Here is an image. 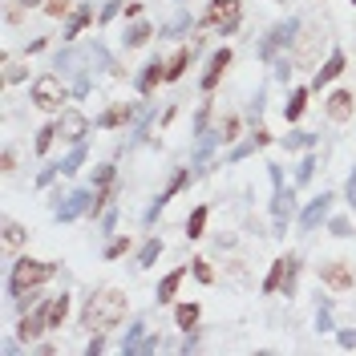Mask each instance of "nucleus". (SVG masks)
<instances>
[{
  "label": "nucleus",
  "mask_w": 356,
  "mask_h": 356,
  "mask_svg": "<svg viewBox=\"0 0 356 356\" xmlns=\"http://www.w3.org/2000/svg\"><path fill=\"white\" fill-rule=\"evenodd\" d=\"M122 320H126V291L102 288V291H93V296L86 300L81 328H89V332H106V328L122 324Z\"/></svg>",
  "instance_id": "f257e3e1"
},
{
  "label": "nucleus",
  "mask_w": 356,
  "mask_h": 356,
  "mask_svg": "<svg viewBox=\"0 0 356 356\" xmlns=\"http://www.w3.org/2000/svg\"><path fill=\"white\" fill-rule=\"evenodd\" d=\"M57 275V264H44V259H17L13 264V275H8V296L17 300V308H29V296L41 288V284H49Z\"/></svg>",
  "instance_id": "f03ea898"
},
{
  "label": "nucleus",
  "mask_w": 356,
  "mask_h": 356,
  "mask_svg": "<svg viewBox=\"0 0 356 356\" xmlns=\"http://www.w3.org/2000/svg\"><path fill=\"white\" fill-rule=\"evenodd\" d=\"M267 170H271V186H275V195H271V219H275V235H284L291 211H296V195H291V186H284V170L280 166H267Z\"/></svg>",
  "instance_id": "7ed1b4c3"
},
{
  "label": "nucleus",
  "mask_w": 356,
  "mask_h": 356,
  "mask_svg": "<svg viewBox=\"0 0 356 356\" xmlns=\"http://www.w3.org/2000/svg\"><path fill=\"white\" fill-rule=\"evenodd\" d=\"M239 21H243V0H211V8L202 17V24H211L222 37H231L239 29Z\"/></svg>",
  "instance_id": "20e7f679"
},
{
  "label": "nucleus",
  "mask_w": 356,
  "mask_h": 356,
  "mask_svg": "<svg viewBox=\"0 0 356 356\" xmlns=\"http://www.w3.org/2000/svg\"><path fill=\"white\" fill-rule=\"evenodd\" d=\"M61 102H65V81H61V73H41L37 81H33V106L37 110H61Z\"/></svg>",
  "instance_id": "39448f33"
},
{
  "label": "nucleus",
  "mask_w": 356,
  "mask_h": 356,
  "mask_svg": "<svg viewBox=\"0 0 356 356\" xmlns=\"http://www.w3.org/2000/svg\"><path fill=\"white\" fill-rule=\"evenodd\" d=\"M93 195L97 191H69V195H57V219L61 222H73L81 219V215H89V207H93Z\"/></svg>",
  "instance_id": "423d86ee"
},
{
  "label": "nucleus",
  "mask_w": 356,
  "mask_h": 356,
  "mask_svg": "<svg viewBox=\"0 0 356 356\" xmlns=\"http://www.w3.org/2000/svg\"><path fill=\"white\" fill-rule=\"evenodd\" d=\"M296 33H300V21H280L271 33H267V41L259 44V57H275V49H284V44H291L296 41Z\"/></svg>",
  "instance_id": "0eeeda50"
},
{
  "label": "nucleus",
  "mask_w": 356,
  "mask_h": 356,
  "mask_svg": "<svg viewBox=\"0 0 356 356\" xmlns=\"http://www.w3.org/2000/svg\"><path fill=\"white\" fill-rule=\"evenodd\" d=\"M328 211H332V195H328V191H320V195L308 202V211L300 215V231H316L320 222L328 219Z\"/></svg>",
  "instance_id": "6e6552de"
},
{
  "label": "nucleus",
  "mask_w": 356,
  "mask_h": 356,
  "mask_svg": "<svg viewBox=\"0 0 356 356\" xmlns=\"http://www.w3.org/2000/svg\"><path fill=\"white\" fill-rule=\"evenodd\" d=\"M320 280H324L332 291H348L353 288V267L344 264V259H332V264L320 267Z\"/></svg>",
  "instance_id": "1a4fd4ad"
},
{
  "label": "nucleus",
  "mask_w": 356,
  "mask_h": 356,
  "mask_svg": "<svg viewBox=\"0 0 356 356\" xmlns=\"http://www.w3.org/2000/svg\"><path fill=\"white\" fill-rule=\"evenodd\" d=\"M57 130H61L65 142H86L89 118H86V113H77V110H65V113H61V122H57Z\"/></svg>",
  "instance_id": "9d476101"
},
{
  "label": "nucleus",
  "mask_w": 356,
  "mask_h": 356,
  "mask_svg": "<svg viewBox=\"0 0 356 356\" xmlns=\"http://www.w3.org/2000/svg\"><path fill=\"white\" fill-rule=\"evenodd\" d=\"M186 182H191V170H178V175L170 178V182H166V191H162V195H158V199H154V207L146 211V222H154V219H158V211H162L166 202L175 199V195H178V191H182V186H186Z\"/></svg>",
  "instance_id": "9b49d317"
},
{
  "label": "nucleus",
  "mask_w": 356,
  "mask_h": 356,
  "mask_svg": "<svg viewBox=\"0 0 356 356\" xmlns=\"http://www.w3.org/2000/svg\"><path fill=\"white\" fill-rule=\"evenodd\" d=\"M44 328H49V308H37V312H29V316L21 320L17 336H21L24 344H29V340H37V336H41Z\"/></svg>",
  "instance_id": "f8f14e48"
},
{
  "label": "nucleus",
  "mask_w": 356,
  "mask_h": 356,
  "mask_svg": "<svg viewBox=\"0 0 356 356\" xmlns=\"http://www.w3.org/2000/svg\"><path fill=\"white\" fill-rule=\"evenodd\" d=\"M340 73H344V53H340V49H332V53H328V61L316 69V81H312V89H320V86H328V81H336Z\"/></svg>",
  "instance_id": "ddd939ff"
},
{
  "label": "nucleus",
  "mask_w": 356,
  "mask_h": 356,
  "mask_svg": "<svg viewBox=\"0 0 356 356\" xmlns=\"http://www.w3.org/2000/svg\"><path fill=\"white\" fill-rule=\"evenodd\" d=\"M231 65V49H219L215 57H211V65H207V73H202V89L211 93V89L219 86V77H222V69Z\"/></svg>",
  "instance_id": "4468645a"
},
{
  "label": "nucleus",
  "mask_w": 356,
  "mask_h": 356,
  "mask_svg": "<svg viewBox=\"0 0 356 356\" xmlns=\"http://www.w3.org/2000/svg\"><path fill=\"white\" fill-rule=\"evenodd\" d=\"M328 118L332 122H348L353 118V93L348 89H336L332 97H328Z\"/></svg>",
  "instance_id": "2eb2a0df"
},
{
  "label": "nucleus",
  "mask_w": 356,
  "mask_h": 356,
  "mask_svg": "<svg viewBox=\"0 0 356 356\" xmlns=\"http://www.w3.org/2000/svg\"><path fill=\"white\" fill-rule=\"evenodd\" d=\"M158 81H166V65L162 61H146V69H142V77H138V93H154Z\"/></svg>",
  "instance_id": "dca6fc26"
},
{
  "label": "nucleus",
  "mask_w": 356,
  "mask_h": 356,
  "mask_svg": "<svg viewBox=\"0 0 356 356\" xmlns=\"http://www.w3.org/2000/svg\"><path fill=\"white\" fill-rule=\"evenodd\" d=\"M195 49H199V44H186V49H178L175 57L166 61V81H178V77L186 73V65H191V57H195Z\"/></svg>",
  "instance_id": "f3484780"
},
{
  "label": "nucleus",
  "mask_w": 356,
  "mask_h": 356,
  "mask_svg": "<svg viewBox=\"0 0 356 356\" xmlns=\"http://www.w3.org/2000/svg\"><path fill=\"white\" fill-rule=\"evenodd\" d=\"M182 280H186V267H178V271H170V275H162V284H158V304H170Z\"/></svg>",
  "instance_id": "a211bd4d"
},
{
  "label": "nucleus",
  "mask_w": 356,
  "mask_h": 356,
  "mask_svg": "<svg viewBox=\"0 0 356 356\" xmlns=\"http://www.w3.org/2000/svg\"><path fill=\"white\" fill-rule=\"evenodd\" d=\"M130 118H134L130 106H110V110H106L102 118H97V126H102V130H113V126H126Z\"/></svg>",
  "instance_id": "6ab92c4d"
},
{
  "label": "nucleus",
  "mask_w": 356,
  "mask_h": 356,
  "mask_svg": "<svg viewBox=\"0 0 356 356\" xmlns=\"http://www.w3.org/2000/svg\"><path fill=\"white\" fill-rule=\"evenodd\" d=\"M146 324H134L130 332H126V340H122V356H138L142 353V344H146Z\"/></svg>",
  "instance_id": "aec40b11"
},
{
  "label": "nucleus",
  "mask_w": 356,
  "mask_h": 356,
  "mask_svg": "<svg viewBox=\"0 0 356 356\" xmlns=\"http://www.w3.org/2000/svg\"><path fill=\"white\" fill-rule=\"evenodd\" d=\"M284 280H288V259H275L271 271H267V280H264V291L267 296H271V291H284Z\"/></svg>",
  "instance_id": "412c9836"
},
{
  "label": "nucleus",
  "mask_w": 356,
  "mask_h": 356,
  "mask_svg": "<svg viewBox=\"0 0 356 356\" xmlns=\"http://www.w3.org/2000/svg\"><path fill=\"white\" fill-rule=\"evenodd\" d=\"M150 37H154V29H150V24H146V21H134L130 29H126V49H142Z\"/></svg>",
  "instance_id": "4be33fe9"
},
{
  "label": "nucleus",
  "mask_w": 356,
  "mask_h": 356,
  "mask_svg": "<svg viewBox=\"0 0 356 356\" xmlns=\"http://www.w3.org/2000/svg\"><path fill=\"white\" fill-rule=\"evenodd\" d=\"M44 308H49V328H61V320L69 316V296H65V291H61V296H53Z\"/></svg>",
  "instance_id": "5701e85b"
},
{
  "label": "nucleus",
  "mask_w": 356,
  "mask_h": 356,
  "mask_svg": "<svg viewBox=\"0 0 356 356\" xmlns=\"http://www.w3.org/2000/svg\"><path fill=\"white\" fill-rule=\"evenodd\" d=\"M89 21H93V8H89V4H81V8H77V13L69 17V24H65V37L73 41V37H77V33H81V29H86Z\"/></svg>",
  "instance_id": "b1692460"
},
{
  "label": "nucleus",
  "mask_w": 356,
  "mask_h": 356,
  "mask_svg": "<svg viewBox=\"0 0 356 356\" xmlns=\"http://www.w3.org/2000/svg\"><path fill=\"white\" fill-rule=\"evenodd\" d=\"M304 110H308V89H291V102L284 106V118H288V122H296Z\"/></svg>",
  "instance_id": "393cba45"
},
{
  "label": "nucleus",
  "mask_w": 356,
  "mask_h": 356,
  "mask_svg": "<svg viewBox=\"0 0 356 356\" xmlns=\"http://www.w3.org/2000/svg\"><path fill=\"white\" fill-rule=\"evenodd\" d=\"M81 162H86V142H73V154L61 158V175H77Z\"/></svg>",
  "instance_id": "a878e982"
},
{
  "label": "nucleus",
  "mask_w": 356,
  "mask_h": 356,
  "mask_svg": "<svg viewBox=\"0 0 356 356\" xmlns=\"http://www.w3.org/2000/svg\"><path fill=\"white\" fill-rule=\"evenodd\" d=\"M207 215H211L207 207H195V211H191V219H186V235H191V239H199L202 231H207Z\"/></svg>",
  "instance_id": "bb28decb"
},
{
  "label": "nucleus",
  "mask_w": 356,
  "mask_h": 356,
  "mask_svg": "<svg viewBox=\"0 0 356 356\" xmlns=\"http://www.w3.org/2000/svg\"><path fill=\"white\" fill-rule=\"evenodd\" d=\"M162 255V239H146L138 251V267H154V259Z\"/></svg>",
  "instance_id": "cd10ccee"
},
{
  "label": "nucleus",
  "mask_w": 356,
  "mask_h": 356,
  "mask_svg": "<svg viewBox=\"0 0 356 356\" xmlns=\"http://www.w3.org/2000/svg\"><path fill=\"white\" fill-rule=\"evenodd\" d=\"M175 320H178V328H195L199 324V304H178Z\"/></svg>",
  "instance_id": "c85d7f7f"
},
{
  "label": "nucleus",
  "mask_w": 356,
  "mask_h": 356,
  "mask_svg": "<svg viewBox=\"0 0 356 356\" xmlns=\"http://www.w3.org/2000/svg\"><path fill=\"white\" fill-rule=\"evenodd\" d=\"M312 146H316V134H288V138H284V150H312Z\"/></svg>",
  "instance_id": "c756f323"
},
{
  "label": "nucleus",
  "mask_w": 356,
  "mask_h": 356,
  "mask_svg": "<svg viewBox=\"0 0 356 356\" xmlns=\"http://www.w3.org/2000/svg\"><path fill=\"white\" fill-rule=\"evenodd\" d=\"M191 24H195V21H191V13H178L175 21L162 29V37H182V33H191Z\"/></svg>",
  "instance_id": "7c9ffc66"
},
{
  "label": "nucleus",
  "mask_w": 356,
  "mask_h": 356,
  "mask_svg": "<svg viewBox=\"0 0 356 356\" xmlns=\"http://www.w3.org/2000/svg\"><path fill=\"white\" fill-rule=\"evenodd\" d=\"M57 122H53V126H41V130H37V142H33V146H37V154H49V146H53V138H57Z\"/></svg>",
  "instance_id": "2f4dec72"
},
{
  "label": "nucleus",
  "mask_w": 356,
  "mask_h": 356,
  "mask_svg": "<svg viewBox=\"0 0 356 356\" xmlns=\"http://www.w3.org/2000/svg\"><path fill=\"white\" fill-rule=\"evenodd\" d=\"M113 162H106V166H97V175H93V191H110L113 186Z\"/></svg>",
  "instance_id": "473e14b6"
},
{
  "label": "nucleus",
  "mask_w": 356,
  "mask_h": 356,
  "mask_svg": "<svg viewBox=\"0 0 356 356\" xmlns=\"http://www.w3.org/2000/svg\"><path fill=\"white\" fill-rule=\"evenodd\" d=\"M316 328L332 332V308H328V300H320V308H316Z\"/></svg>",
  "instance_id": "72a5a7b5"
},
{
  "label": "nucleus",
  "mask_w": 356,
  "mask_h": 356,
  "mask_svg": "<svg viewBox=\"0 0 356 356\" xmlns=\"http://www.w3.org/2000/svg\"><path fill=\"white\" fill-rule=\"evenodd\" d=\"M4 243H8V247H21L24 243V227H21V222H4Z\"/></svg>",
  "instance_id": "f704fd0d"
},
{
  "label": "nucleus",
  "mask_w": 356,
  "mask_h": 356,
  "mask_svg": "<svg viewBox=\"0 0 356 356\" xmlns=\"http://www.w3.org/2000/svg\"><path fill=\"white\" fill-rule=\"evenodd\" d=\"M328 231H332L336 239H348V235H353V219H344V215H336V219L328 222Z\"/></svg>",
  "instance_id": "c9c22d12"
},
{
  "label": "nucleus",
  "mask_w": 356,
  "mask_h": 356,
  "mask_svg": "<svg viewBox=\"0 0 356 356\" xmlns=\"http://www.w3.org/2000/svg\"><path fill=\"white\" fill-rule=\"evenodd\" d=\"M24 77H29V69H24L21 61H8V65H4V81H24Z\"/></svg>",
  "instance_id": "e433bc0d"
},
{
  "label": "nucleus",
  "mask_w": 356,
  "mask_h": 356,
  "mask_svg": "<svg viewBox=\"0 0 356 356\" xmlns=\"http://www.w3.org/2000/svg\"><path fill=\"white\" fill-rule=\"evenodd\" d=\"M44 13H49L53 21H61V17L69 13V0H44Z\"/></svg>",
  "instance_id": "4c0bfd02"
},
{
  "label": "nucleus",
  "mask_w": 356,
  "mask_h": 356,
  "mask_svg": "<svg viewBox=\"0 0 356 356\" xmlns=\"http://www.w3.org/2000/svg\"><path fill=\"white\" fill-rule=\"evenodd\" d=\"M126 247H130V239H126V235L110 239V247H106V259H118V255H126Z\"/></svg>",
  "instance_id": "58836bf2"
},
{
  "label": "nucleus",
  "mask_w": 356,
  "mask_h": 356,
  "mask_svg": "<svg viewBox=\"0 0 356 356\" xmlns=\"http://www.w3.org/2000/svg\"><path fill=\"white\" fill-rule=\"evenodd\" d=\"M312 175H316V154H308L304 162H300V170H296V178H300V182H312Z\"/></svg>",
  "instance_id": "ea45409f"
},
{
  "label": "nucleus",
  "mask_w": 356,
  "mask_h": 356,
  "mask_svg": "<svg viewBox=\"0 0 356 356\" xmlns=\"http://www.w3.org/2000/svg\"><path fill=\"white\" fill-rule=\"evenodd\" d=\"M207 118H211V106H199V113H195V134H207Z\"/></svg>",
  "instance_id": "a19ab883"
},
{
  "label": "nucleus",
  "mask_w": 356,
  "mask_h": 356,
  "mask_svg": "<svg viewBox=\"0 0 356 356\" xmlns=\"http://www.w3.org/2000/svg\"><path fill=\"white\" fill-rule=\"evenodd\" d=\"M275 77H280V81H288L291 77V61L288 57H275Z\"/></svg>",
  "instance_id": "79ce46f5"
},
{
  "label": "nucleus",
  "mask_w": 356,
  "mask_h": 356,
  "mask_svg": "<svg viewBox=\"0 0 356 356\" xmlns=\"http://www.w3.org/2000/svg\"><path fill=\"white\" fill-rule=\"evenodd\" d=\"M235 130H239V118H222V138H227V142L235 138Z\"/></svg>",
  "instance_id": "37998d69"
},
{
  "label": "nucleus",
  "mask_w": 356,
  "mask_h": 356,
  "mask_svg": "<svg viewBox=\"0 0 356 356\" xmlns=\"http://www.w3.org/2000/svg\"><path fill=\"white\" fill-rule=\"evenodd\" d=\"M86 353H89V356H102V353H106V340H102V332H97L93 340H89V348H86Z\"/></svg>",
  "instance_id": "c03bdc74"
},
{
  "label": "nucleus",
  "mask_w": 356,
  "mask_h": 356,
  "mask_svg": "<svg viewBox=\"0 0 356 356\" xmlns=\"http://www.w3.org/2000/svg\"><path fill=\"white\" fill-rule=\"evenodd\" d=\"M195 275H199L202 284H211V280H215V275H211V267L202 264V259H195Z\"/></svg>",
  "instance_id": "a18cd8bd"
},
{
  "label": "nucleus",
  "mask_w": 356,
  "mask_h": 356,
  "mask_svg": "<svg viewBox=\"0 0 356 356\" xmlns=\"http://www.w3.org/2000/svg\"><path fill=\"white\" fill-rule=\"evenodd\" d=\"M340 344L344 348H356V328H340Z\"/></svg>",
  "instance_id": "49530a36"
},
{
  "label": "nucleus",
  "mask_w": 356,
  "mask_h": 356,
  "mask_svg": "<svg viewBox=\"0 0 356 356\" xmlns=\"http://www.w3.org/2000/svg\"><path fill=\"white\" fill-rule=\"evenodd\" d=\"M195 348H199V336H195L191 328H186V340H182V353H195Z\"/></svg>",
  "instance_id": "de8ad7c7"
},
{
  "label": "nucleus",
  "mask_w": 356,
  "mask_h": 356,
  "mask_svg": "<svg viewBox=\"0 0 356 356\" xmlns=\"http://www.w3.org/2000/svg\"><path fill=\"white\" fill-rule=\"evenodd\" d=\"M118 8H122V4H118V0H110V4L102 8V21H113V17H118Z\"/></svg>",
  "instance_id": "09e8293b"
},
{
  "label": "nucleus",
  "mask_w": 356,
  "mask_h": 356,
  "mask_svg": "<svg viewBox=\"0 0 356 356\" xmlns=\"http://www.w3.org/2000/svg\"><path fill=\"white\" fill-rule=\"evenodd\" d=\"M113 222H118V211H106V215H102V227H106V231H113Z\"/></svg>",
  "instance_id": "8fccbe9b"
},
{
  "label": "nucleus",
  "mask_w": 356,
  "mask_h": 356,
  "mask_svg": "<svg viewBox=\"0 0 356 356\" xmlns=\"http://www.w3.org/2000/svg\"><path fill=\"white\" fill-rule=\"evenodd\" d=\"M348 202L356 207V166H353V178H348Z\"/></svg>",
  "instance_id": "3c124183"
},
{
  "label": "nucleus",
  "mask_w": 356,
  "mask_h": 356,
  "mask_svg": "<svg viewBox=\"0 0 356 356\" xmlns=\"http://www.w3.org/2000/svg\"><path fill=\"white\" fill-rule=\"evenodd\" d=\"M17 4H44V0H17Z\"/></svg>",
  "instance_id": "603ef678"
}]
</instances>
